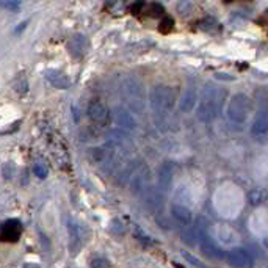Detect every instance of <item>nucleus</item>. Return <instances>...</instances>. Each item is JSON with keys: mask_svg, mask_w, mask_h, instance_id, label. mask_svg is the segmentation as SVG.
Returning a JSON list of instances; mask_svg holds the SVG:
<instances>
[{"mask_svg": "<svg viewBox=\"0 0 268 268\" xmlns=\"http://www.w3.org/2000/svg\"><path fill=\"white\" fill-rule=\"evenodd\" d=\"M223 97H224V93L220 91L218 88L210 87V85L207 88H204L203 96L199 99V104H197V110H196L197 119L203 122L214 121L220 113Z\"/></svg>", "mask_w": 268, "mask_h": 268, "instance_id": "nucleus-1", "label": "nucleus"}, {"mask_svg": "<svg viewBox=\"0 0 268 268\" xmlns=\"http://www.w3.org/2000/svg\"><path fill=\"white\" fill-rule=\"evenodd\" d=\"M149 101L154 116L165 118L173 111V107L176 104V96L174 91L166 87V85H155L149 93Z\"/></svg>", "mask_w": 268, "mask_h": 268, "instance_id": "nucleus-2", "label": "nucleus"}, {"mask_svg": "<svg viewBox=\"0 0 268 268\" xmlns=\"http://www.w3.org/2000/svg\"><path fill=\"white\" fill-rule=\"evenodd\" d=\"M228 118L234 124H245L249 113H251V99L243 94V93H237L231 97V101L228 104Z\"/></svg>", "mask_w": 268, "mask_h": 268, "instance_id": "nucleus-3", "label": "nucleus"}, {"mask_svg": "<svg viewBox=\"0 0 268 268\" xmlns=\"http://www.w3.org/2000/svg\"><path fill=\"white\" fill-rule=\"evenodd\" d=\"M87 115L91 119V122H94L97 125H105L110 121V110L102 101H99V99H93V101H90L88 108H87Z\"/></svg>", "mask_w": 268, "mask_h": 268, "instance_id": "nucleus-4", "label": "nucleus"}, {"mask_svg": "<svg viewBox=\"0 0 268 268\" xmlns=\"http://www.w3.org/2000/svg\"><path fill=\"white\" fill-rule=\"evenodd\" d=\"M22 231H24V226L19 220L16 218L8 220L0 228V240L5 243H16L22 235Z\"/></svg>", "mask_w": 268, "mask_h": 268, "instance_id": "nucleus-5", "label": "nucleus"}, {"mask_svg": "<svg viewBox=\"0 0 268 268\" xmlns=\"http://www.w3.org/2000/svg\"><path fill=\"white\" fill-rule=\"evenodd\" d=\"M197 237H199V243H201V249L204 251V254H207L212 259H223L224 252L221 248H218L215 245L214 240L210 238V235L204 231V228H197Z\"/></svg>", "mask_w": 268, "mask_h": 268, "instance_id": "nucleus-6", "label": "nucleus"}, {"mask_svg": "<svg viewBox=\"0 0 268 268\" xmlns=\"http://www.w3.org/2000/svg\"><path fill=\"white\" fill-rule=\"evenodd\" d=\"M228 262L234 268H252L254 260L251 254L243 248H234L228 252Z\"/></svg>", "mask_w": 268, "mask_h": 268, "instance_id": "nucleus-7", "label": "nucleus"}, {"mask_svg": "<svg viewBox=\"0 0 268 268\" xmlns=\"http://www.w3.org/2000/svg\"><path fill=\"white\" fill-rule=\"evenodd\" d=\"M254 137H263L268 133V105L260 107L256 119L252 122V129H251Z\"/></svg>", "mask_w": 268, "mask_h": 268, "instance_id": "nucleus-8", "label": "nucleus"}, {"mask_svg": "<svg viewBox=\"0 0 268 268\" xmlns=\"http://www.w3.org/2000/svg\"><path fill=\"white\" fill-rule=\"evenodd\" d=\"M46 79L47 82L52 85L53 88H58V90H68L71 87V80L68 79V76L61 71H56V69H49L46 73Z\"/></svg>", "mask_w": 268, "mask_h": 268, "instance_id": "nucleus-9", "label": "nucleus"}, {"mask_svg": "<svg viewBox=\"0 0 268 268\" xmlns=\"http://www.w3.org/2000/svg\"><path fill=\"white\" fill-rule=\"evenodd\" d=\"M197 101H199V99H197L196 90H194V88H188L185 93H183V96L180 97V104H179L180 111H182V113H190V111H193V108L196 107Z\"/></svg>", "mask_w": 268, "mask_h": 268, "instance_id": "nucleus-10", "label": "nucleus"}, {"mask_svg": "<svg viewBox=\"0 0 268 268\" xmlns=\"http://www.w3.org/2000/svg\"><path fill=\"white\" fill-rule=\"evenodd\" d=\"M171 215H173V218H174L179 224H182V226H190L191 221H193L191 212H190V209H187L185 206H179V204L173 206V207H171Z\"/></svg>", "mask_w": 268, "mask_h": 268, "instance_id": "nucleus-11", "label": "nucleus"}, {"mask_svg": "<svg viewBox=\"0 0 268 268\" xmlns=\"http://www.w3.org/2000/svg\"><path fill=\"white\" fill-rule=\"evenodd\" d=\"M87 47H88V42H87V39H85V36H82V35L74 36L73 39H71V42H69L71 53H73L74 56L85 55V52H87Z\"/></svg>", "mask_w": 268, "mask_h": 268, "instance_id": "nucleus-12", "label": "nucleus"}, {"mask_svg": "<svg viewBox=\"0 0 268 268\" xmlns=\"http://www.w3.org/2000/svg\"><path fill=\"white\" fill-rule=\"evenodd\" d=\"M171 180H173V166L169 163H165L160 171H159V185L162 190H168L171 187Z\"/></svg>", "mask_w": 268, "mask_h": 268, "instance_id": "nucleus-13", "label": "nucleus"}, {"mask_svg": "<svg viewBox=\"0 0 268 268\" xmlns=\"http://www.w3.org/2000/svg\"><path fill=\"white\" fill-rule=\"evenodd\" d=\"M116 119H118V122H119L122 127H127V129H133V127L137 125V124H135V119L132 118L130 113H127V111H124V110L116 111Z\"/></svg>", "mask_w": 268, "mask_h": 268, "instance_id": "nucleus-14", "label": "nucleus"}, {"mask_svg": "<svg viewBox=\"0 0 268 268\" xmlns=\"http://www.w3.org/2000/svg\"><path fill=\"white\" fill-rule=\"evenodd\" d=\"M135 237H137V240L138 242L143 245V246H151V245H154V240L141 229V228H135Z\"/></svg>", "mask_w": 268, "mask_h": 268, "instance_id": "nucleus-15", "label": "nucleus"}, {"mask_svg": "<svg viewBox=\"0 0 268 268\" xmlns=\"http://www.w3.org/2000/svg\"><path fill=\"white\" fill-rule=\"evenodd\" d=\"M33 171H35V174H36L39 179H46V177H47V174H49V169H47L46 163H42V162L35 163Z\"/></svg>", "mask_w": 268, "mask_h": 268, "instance_id": "nucleus-16", "label": "nucleus"}, {"mask_svg": "<svg viewBox=\"0 0 268 268\" xmlns=\"http://www.w3.org/2000/svg\"><path fill=\"white\" fill-rule=\"evenodd\" d=\"M182 256H183V259H185L188 263H191L193 266H196V268H207L199 259H197V257H194V256H191V254L190 252H187V251H183L182 252Z\"/></svg>", "mask_w": 268, "mask_h": 268, "instance_id": "nucleus-17", "label": "nucleus"}, {"mask_svg": "<svg viewBox=\"0 0 268 268\" xmlns=\"http://www.w3.org/2000/svg\"><path fill=\"white\" fill-rule=\"evenodd\" d=\"M173 27H174V21H173L171 18H166V19L162 21V24H160V27H159V30H160L162 33H168V32L173 30Z\"/></svg>", "mask_w": 268, "mask_h": 268, "instance_id": "nucleus-18", "label": "nucleus"}, {"mask_svg": "<svg viewBox=\"0 0 268 268\" xmlns=\"http://www.w3.org/2000/svg\"><path fill=\"white\" fill-rule=\"evenodd\" d=\"M148 13L151 14V16H162V14L165 13V8L160 4H151L148 7Z\"/></svg>", "mask_w": 268, "mask_h": 268, "instance_id": "nucleus-19", "label": "nucleus"}, {"mask_svg": "<svg viewBox=\"0 0 268 268\" xmlns=\"http://www.w3.org/2000/svg\"><path fill=\"white\" fill-rule=\"evenodd\" d=\"M110 229H111V232H115V234H118V235H122V234L125 232L124 224H122L119 220H113L111 224H110Z\"/></svg>", "mask_w": 268, "mask_h": 268, "instance_id": "nucleus-20", "label": "nucleus"}, {"mask_svg": "<svg viewBox=\"0 0 268 268\" xmlns=\"http://www.w3.org/2000/svg\"><path fill=\"white\" fill-rule=\"evenodd\" d=\"M110 262L105 257H94L91 260V268H108Z\"/></svg>", "mask_w": 268, "mask_h": 268, "instance_id": "nucleus-21", "label": "nucleus"}, {"mask_svg": "<svg viewBox=\"0 0 268 268\" xmlns=\"http://www.w3.org/2000/svg\"><path fill=\"white\" fill-rule=\"evenodd\" d=\"M215 79H217V80H224V82L235 80V77H234L232 74H228V73H217V74H215Z\"/></svg>", "mask_w": 268, "mask_h": 268, "instance_id": "nucleus-22", "label": "nucleus"}, {"mask_svg": "<svg viewBox=\"0 0 268 268\" xmlns=\"http://www.w3.org/2000/svg\"><path fill=\"white\" fill-rule=\"evenodd\" d=\"M5 8H8V10H11V11H18L19 8H21V4L19 2H5V4H2Z\"/></svg>", "mask_w": 268, "mask_h": 268, "instance_id": "nucleus-23", "label": "nucleus"}, {"mask_svg": "<svg viewBox=\"0 0 268 268\" xmlns=\"http://www.w3.org/2000/svg\"><path fill=\"white\" fill-rule=\"evenodd\" d=\"M22 268H39V265H36V263H33V262H28V263H25Z\"/></svg>", "mask_w": 268, "mask_h": 268, "instance_id": "nucleus-24", "label": "nucleus"}, {"mask_svg": "<svg viewBox=\"0 0 268 268\" xmlns=\"http://www.w3.org/2000/svg\"><path fill=\"white\" fill-rule=\"evenodd\" d=\"M263 246H265V249H268V237L263 240Z\"/></svg>", "mask_w": 268, "mask_h": 268, "instance_id": "nucleus-25", "label": "nucleus"}, {"mask_svg": "<svg viewBox=\"0 0 268 268\" xmlns=\"http://www.w3.org/2000/svg\"><path fill=\"white\" fill-rule=\"evenodd\" d=\"M0 5H2V4H0Z\"/></svg>", "mask_w": 268, "mask_h": 268, "instance_id": "nucleus-26", "label": "nucleus"}]
</instances>
